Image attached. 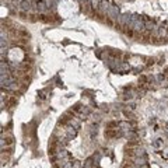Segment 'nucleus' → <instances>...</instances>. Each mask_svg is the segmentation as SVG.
I'll use <instances>...</instances> for the list:
<instances>
[{
    "label": "nucleus",
    "instance_id": "obj_2",
    "mask_svg": "<svg viewBox=\"0 0 168 168\" xmlns=\"http://www.w3.org/2000/svg\"><path fill=\"white\" fill-rule=\"evenodd\" d=\"M118 130H115V129H108L107 132H105V136L108 137V139H114V137H118Z\"/></svg>",
    "mask_w": 168,
    "mask_h": 168
},
{
    "label": "nucleus",
    "instance_id": "obj_7",
    "mask_svg": "<svg viewBox=\"0 0 168 168\" xmlns=\"http://www.w3.org/2000/svg\"><path fill=\"white\" fill-rule=\"evenodd\" d=\"M72 168H80V161H74L72 164Z\"/></svg>",
    "mask_w": 168,
    "mask_h": 168
},
{
    "label": "nucleus",
    "instance_id": "obj_6",
    "mask_svg": "<svg viewBox=\"0 0 168 168\" xmlns=\"http://www.w3.org/2000/svg\"><path fill=\"white\" fill-rule=\"evenodd\" d=\"M4 143H6V146H11L13 144V137H6L4 139Z\"/></svg>",
    "mask_w": 168,
    "mask_h": 168
},
{
    "label": "nucleus",
    "instance_id": "obj_1",
    "mask_svg": "<svg viewBox=\"0 0 168 168\" xmlns=\"http://www.w3.org/2000/svg\"><path fill=\"white\" fill-rule=\"evenodd\" d=\"M125 155L129 157L130 160H133L136 157V149L135 147H130V146H127L126 149H125Z\"/></svg>",
    "mask_w": 168,
    "mask_h": 168
},
{
    "label": "nucleus",
    "instance_id": "obj_4",
    "mask_svg": "<svg viewBox=\"0 0 168 168\" xmlns=\"http://www.w3.org/2000/svg\"><path fill=\"white\" fill-rule=\"evenodd\" d=\"M122 168H133V161H132V160H129V161H127V160H125V161H123V164H122Z\"/></svg>",
    "mask_w": 168,
    "mask_h": 168
},
{
    "label": "nucleus",
    "instance_id": "obj_5",
    "mask_svg": "<svg viewBox=\"0 0 168 168\" xmlns=\"http://www.w3.org/2000/svg\"><path fill=\"white\" fill-rule=\"evenodd\" d=\"M104 23L107 24V25H109V27H115V21L114 20H111V18H107Z\"/></svg>",
    "mask_w": 168,
    "mask_h": 168
},
{
    "label": "nucleus",
    "instance_id": "obj_3",
    "mask_svg": "<svg viewBox=\"0 0 168 168\" xmlns=\"http://www.w3.org/2000/svg\"><path fill=\"white\" fill-rule=\"evenodd\" d=\"M18 38H30V32L24 28H18Z\"/></svg>",
    "mask_w": 168,
    "mask_h": 168
}]
</instances>
